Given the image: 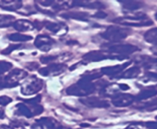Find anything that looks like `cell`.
Instances as JSON below:
<instances>
[{"mask_svg":"<svg viewBox=\"0 0 157 129\" xmlns=\"http://www.w3.org/2000/svg\"><path fill=\"white\" fill-rule=\"evenodd\" d=\"M156 95H157L156 90H145V91L142 92V93L140 94V99H147V98L156 96Z\"/></svg>","mask_w":157,"mask_h":129,"instance_id":"cell-2","label":"cell"},{"mask_svg":"<svg viewBox=\"0 0 157 129\" xmlns=\"http://www.w3.org/2000/svg\"><path fill=\"white\" fill-rule=\"evenodd\" d=\"M156 20H157V13L156 14Z\"/></svg>","mask_w":157,"mask_h":129,"instance_id":"cell-5","label":"cell"},{"mask_svg":"<svg viewBox=\"0 0 157 129\" xmlns=\"http://www.w3.org/2000/svg\"><path fill=\"white\" fill-rule=\"evenodd\" d=\"M150 75H151V76H154L155 78H156V79H157V73H150Z\"/></svg>","mask_w":157,"mask_h":129,"instance_id":"cell-4","label":"cell"},{"mask_svg":"<svg viewBox=\"0 0 157 129\" xmlns=\"http://www.w3.org/2000/svg\"><path fill=\"white\" fill-rule=\"evenodd\" d=\"M145 38L148 41V42L157 44V28H154L147 32L145 35Z\"/></svg>","mask_w":157,"mask_h":129,"instance_id":"cell-1","label":"cell"},{"mask_svg":"<svg viewBox=\"0 0 157 129\" xmlns=\"http://www.w3.org/2000/svg\"><path fill=\"white\" fill-rule=\"evenodd\" d=\"M149 127L152 129H157V122H150L148 123Z\"/></svg>","mask_w":157,"mask_h":129,"instance_id":"cell-3","label":"cell"}]
</instances>
